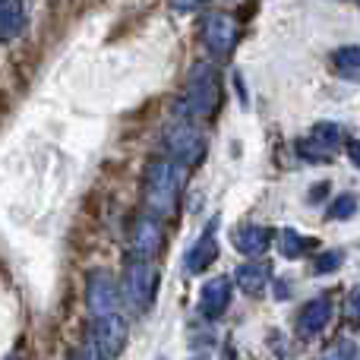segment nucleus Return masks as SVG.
Returning <instances> with one entry per match:
<instances>
[{"instance_id": "nucleus-1", "label": "nucleus", "mask_w": 360, "mask_h": 360, "mask_svg": "<svg viewBox=\"0 0 360 360\" xmlns=\"http://www.w3.org/2000/svg\"><path fill=\"white\" fill-rule=\"evenodd\" d=\"M143 186H146V205L152 209V215L155 218L174 215L177 196H180V180H177V165L171 162V158L149 162Z\"/></svg>"}, {"instance_id": "nucleus-2", "label": "nucleus", "mask_w": 360, "mask_h": 360, "mask_svg": "<svg viewBox=\"0 0 360 360\" xmlns=\"http://www.w3.org/2000/svg\"><path fill=\"white\" fill-rule=\"evenodd\" d=\"M221 105V79L212 63H196L186 79V111L199 120H212Z\"/></svg>"}, {"instance_id": "nucleus-3", "label": "nucleus", "mask_w": 360, "mask_h": 360, "mask_svg": "<svg viewBox=\"0 0 360 360\" xmlns=\"http://www.w3.org/2000/svg\"><path fill=\"white\" fill-rule=\"evenodd\" d=\"M158 281H162V275L152 262H133L120 281V297L130 304V310L146 313L158 297Z\"/></svg>"}, {"instance_id": "nucleus-4", "label": "nucleus", "mask_w": 360, "mask_h": 360, "mask_svg": "<svg viewBox=\"0 0 360 360\" xmlns=\"http://www.w3.org/2000/svg\"><path fill=\"white\" fill-rule=\"evenodd\" d=\"M199 38L215 60H224L234 54L237 41H240V25L231 13H205L199 22Z\"/></svg>"}, {"instance_id": "nucleus-5", "label": "nucleus", "mask_w": 360, "mask_h": 360, "mask_svg": "<svg viewBox=\"0 0 360 360\" xmlns=\"http://www.w3.org/2000/svg\"><path fill=\"white\" fill-rule=\"evenodd\" d=\"M165 149H168V158L174 165H184V168H196L205 155V139L199 130H193L186 120L174 124L168 133H165Z\"/></svg>"}, {"instance_id": "nucleus-6", "label": "nucleus", "mask_w": 360, "mask_h": 360, "mask_svg": "<svg viewBox=\"0 0 360 360\" xmlns=\"http://www.w3.org/2000/svg\"><path fill=\"white\" fill-rule=\"evenodd\" d=\"M89 335H92L101 360H117L120 354H124L127 342H130V326H127V319L120 316V313H108V316L95 319V326H92Z\"/></svg>"}, {"instance_id": "nucleus-7", "label": "nucleus", "mask_w": 360, "mask_h": 360, "mask_svg": "<svg viewBox=\"0 0 360 360\" xmlns=\"http://www.w3.org/2000/svg\"><path fill=\"white\" fill-rule=\"evenodd\" d=\"M162 243H165V228H162V218L155 215H143L136 218L133 224V234H130V250L139 262H149L162 253Z\"/></svg>"}, {"instance_id": "nucleus-8", "label": "nucleus", "mask_w": 360, "mask_h": 360, "mask_svg": "<svg viewBox=\"0 0 360 360\" xmlns=\"http://www.w3.org/2000/svg\"><path fill=\"white\" fill-rule=\"evenodd\" d=\"M218 259V218H212L202 231H199L196 243L186 250L184 256V269L186 275H202L205 269H212Z\"/></svg>"}, {"instance_id": "nucleus-9", "label": "nucleus", "mask_w": 360, "mask_h": 360, "mask_svg": "<svg viewBox=\"0 0 360 360\" xmlns=\"http://www.w3.org/2000/svg\"><path fill=\"white\" fill-rule=\"evenodd\" d=\"M86 304H89V310L95 313V319L108 316V313H117L120 285L108 272H95L86 285Z\"/></svg>"}, {"instance_id": "nucleus-10", "label": "nucleus", "mask_w": 360, "mask_h": 360, "mask_svg": "<svg viewBox=\"0 0 360 360\" xmlns=\"http://www.w3.org/2000/svg\"><path fill=\"white\" fill-rule=\"evenodd\" d=\"M231 297H234V285H231L228 275H215L202 285L199 291V316L205 319H221L231 307Z\"/></svg>"}, {"instance_id": "nucleus-11", "label": "nucleus", "mask_w": 360, "mask_h": 360, "mask_svg": "<svg viewBox=\"0 0 360 360\" xmlns=\"http://www.w3.org/2000/svg\"><path fill=\"white\" fill-rule=\"evenodd\" d=\"M329 319H332V300H329V294H319V297L307 300V304L297 310L294 329H297L300 338H316L326 332Z\"/></svg>"}, {"instance_id": "nucleus-12", "label": "nucleus", "mask_w": 360, "mask_h": 360, "mask_svg": "<svg viewBox=\"0 0 360 360\" xmlns=\"http://www.w3.org/2000/svg\"><path fill=\"white\" fill-rule=\"evenodd\" d=\"M272 240H275V231L266 228V224H240V228H234V234H231L234 250L240 256H247V259L262 256L272 247Z\"/></svg>"}, {"instance_id": "nucleus-13", "label": "nucleus", "mask_w": 360, "mask_h": 360, "mask_svg": "<svg viewBox=\"0 0 360 360\" xmlns=\"http://www.w3.org/2000/svg\"><path fill=\"white\" fill-rule=\"evenodd\" d=\"M234 281L247 297H259L269 288V281H272V269H269L266 262H243V266H237Z\"/></svg>"}, {"instance_id": "nucleus-14", "label": "nucleus", "mask_w": 360, "mask_h": 360, "mask_svg": "<svg viewBox=\"0 0 360 360\" xmlns=\"http://www.w3.org/2000/svg\"><path fill=\"white\" fill-rule=\"evenodd\" d=\"M275 250H278L285 259H291V262H297V259H304L307 253H313L316 250V240L313 237H304L300 231H294V228H281V231H275Z\"/></svg>"}, {"instance_id": "nucleus-15", "label": "nucleus", "mask_w": 360, "mask_h": 360, "mask_svg": "<svg viewBox=\"0 0 360 360\" xmlns=\"http://www.w3.org/2000/svg\"><path fill=\"white\" fill-rule=\"evenodd\" d=\"M25 29L22 0H0V41H13Z\"/></svg>"}, {"instance_id": "nucleus-16", "label": "nucleus", "mask_w": 360, "mask_h": 360, "mask_svg": "<svg viewBox=\"0 0 360 360\" xmlns=\"http://www.w3.org/2000/svg\"><path fill=\"white\" fill-rule=\"evenodd\" d=\"M332 70L345 82H360V44H345L332 54Z\"/></svg>"}, {"instance_id": "nucleus-17", "label": "nucleus", "mask_w": 360, "mask_h": 360, "mask_svg": "<svg viewBox=\"0 0 360 360\" xmlns=\"http://www.w3.org/2000/svg\"><path fill=\"white\" fill-rule=\"evenodd\" d=\"M310 139L316 146H323L326 152H332V155H335V152L342 149L345 133H342V127H338V124H329V120H323V124H316L310 130Z\"/></svg>"}, {"instance_id": "nucleus-18", "label": "nucleus", "mask_w": 360, "mask_h": 360, "mask_svg": "<svg viewBox=\"0 0 360 360\" xmlns=\"http://www.w3.org/2000/svg\"><path fill=\"white\" fill-rule=\"evenodd\" d=\"M360 209V196L357 193H342V196L332 199V205L326 209V218L329 221H348V218H354Z\"/></svg>"}, {"instance_id": "nucleus-19", "label": "nucleus", "mask_w": 360, "mask_h": 360, "mask_svg": "<svg viewBox=\"0 0 360 360\" xmlns=\"http://www.w3.org/2000/svg\"><path fill=\"white\" fill-rule=\"evenodd\" d=\"M342 262H345L342 250H319L310 262V272L313 275H332L335 269H342Z\"/></svg>"}, {"instance_id": "nucleus-20", "label": "nucleus", "mask_w": 360, "mask_h": 360, "mask_svg": "<svg viewBox=\"0 0 360 360\" xmlns=\"http://www.w3.org/2000/svg\"><path fill=\"white\" fill-rule=\"evenodd\" d=\"M323 360H357V345L351 338H338L323 351Z\"/></svg>"}, {"instance_id": "nucleus-21", "label": "nucleus", "mask_w": 360, "mask_h": 360, "mask_svg": "<svg viewBox=\"0 0 360 360\" xmlns=\"http://www.w3.org/2000/svg\"><path fill=\"white\" fill-rule=\"evenodd\" d=\"M297 152L307 158V162H329V158H335V155H332V152H326L323 146H316V143H313L310 136H307V139H300V143H297Z\"/></svg>"}, {"instance_id": "nucleus-22", "label": "nucleus", "mask_w": 360, "mask_h": 360, "mask_svg": "<svg viewBox=\"0 0 360 360\" xmlns=\"http://www.w3.org/2000/svg\"><path fill=\"white\" fill-rule=\"evenodd\" d=\"M345 313H348V319L354 326H360V285H354L348 291V300H345Z\"/></svg>"}, {"instance_id": "nucleus-23", "label": "nucleus", "mask_w": 360, "mask_h": 360, "mask_svg": "<svg viewBox=\"0 0 360 360\" xmlns=\"http://www.w3.org/2000/svg\"><path fill=\"white\" fill-rule=\"evenodd\" d=\"M209 0H171V6L180 13H190V10H199V6H205Z\"/></svg>"}, {"instance_id": "nucleus-24", "label": "nucleus", "mask_w": 360, "mask_h": 360, "mask_svg": "<svg viewBox=\"0 0 360 360\" xmlns=\"http://www.w3.org/2000/svg\"><path fill=\"white\" fill-rule=\"evenodd\" d=\"M345 149H348V158H351V165H354V168H360V139H351V143L345 146Z\"/></svg>"}, {"instance_id": "nucleus-25", "label": "nucleus", "mask_w": 360, "mask_h": 360, "mask_svg": "<svg viewBox=\"0 0 360 360\" xmlns=\"http://www.w3.org/2000/svg\"><path fill=\"white\" fill-rule=\"evenodd\" d=\"M326 190H329V184H319V186H313V190H310V196H307V199H310V202H319V199L326 196Z\"/></svg>"}, {"instance_id": "nucleus-26", "label": "nucleus", "mask_w": 360, "mask_h": 360, "mask_svg": "<svg viewBox=\"0 0 360 360\" xmlns=\"http://www.w3.org/2000/svg\"><path fill=\"white\" fill-rule=\"evenodd\" d=\"M275 291H278V297H288V285H285V281H278V285H275Z\"/></svg>"}, {"instance_id": "nucleus-27", "label": "nucleus", "mask_w": 360, "mask_h": 360, "mask_svg": "<svg viewBox=\"0 0 360 360\" xmlns=\"http://www.w3.org/2000/svg\"><path fill=\"white\" fill-rule=\"evenodd\" d=\"M6 360H19V357H6Z\"/></svg>"}, {"instance_id": "nucleus-28", "label": "nucleus", "mask_w": 360, "mask_h": 360, "mask_svg": "<svg viewBox=\"0 0 360 360\" xmlns=\"http://www.w3.org/2000/svg\"><path fill=\"white\" fill-rule=\"evenodd\" d=\"M70 360H82V357H70Z\"/></svg>"}, {"instance_id": "nucleus-29", "label": "nucleus", "mask_w": 360, "mask_h": 360, "mask_svg": "<svg viewBox=\"0 0 360 360\" xmlns=\"http://www.w3.org/2000/svg\"><path fill=\"white\" fill-rule=\"evenodd\" d=\"M196 360H205V357H196Z\"/></svg>"}, {"instance_id": "nucleus-30", "label": "nucleus", "mask_w": 360, "mask_h": 360, "mask_svg": "<svg viewBox=\"0 0 360 360\" xmlns=\"http://www.w3.org/2000/svg\"><path fill=\"white\" fill-rule=\"evenodd\" d=\"M357 4H360V0H357Z\"/></svg>"}]
</instances>
